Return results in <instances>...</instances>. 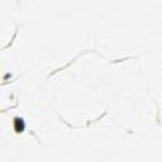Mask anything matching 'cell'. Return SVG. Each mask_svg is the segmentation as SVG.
Wrapping results in <instances>:
<instances>
[{
	"instance_id": "obj_1",
	"label": "cell",
	"mask_w": 162,
	"mask_h": 162,
	"mask_svg": "<svg viewBox=\"0 0 162 162\" xmlns=\"http://www.w3.org/2000/svg\"><path fill=\"white\" fill-rule=\"evenodd\" d=\"M14 124H15V129L16 132H22L24 129V123L22 119H19V118H15L14 119Z\"/></svg>"
}]
</instances>
